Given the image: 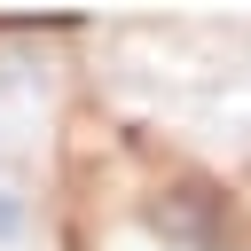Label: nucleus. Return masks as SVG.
Masks as SVG:
<instances>
[{
    "label": "nucleus",
    "mask_w": 251,
    "mask_h": 251,
    "mask_svg": "<svg viewBox=\"0 0 251 251\" xmlns=\"http://www.w3.org/2000/svg\"><path fill=\"white\" fill-rule=\"evenodd\" d=\"M31 235V180L16 165H0V251H16Z\"/></svg>",
    "instance_id": "f257e3e1"
}]
</instances>
